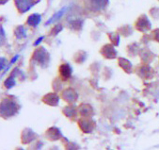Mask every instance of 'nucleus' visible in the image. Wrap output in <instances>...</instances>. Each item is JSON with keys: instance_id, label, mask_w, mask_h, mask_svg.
Returning a JSON list of instances; mask_svg holds the SVG:
<instances>
[{"instance_id": "obj_1", "label": "nucleus", "mask_w": 159, "mask_h": 150, "mask_svg": "<svg viewBox=\"0 0 159 150\" xmlns=\"http://www.w3.org/2000/svg\"><path fill=\"white\" fill-rule=\"evenodd\" d=\"M18 110V106L11 100H4L0 104V114L4 117L14 115Z\"/></svg>"}, {"instance_id": "obj_2", "label": "nucleus", "mask_w": 159, "mask_h": 150, "mask_svg": "<svg viewBox=\"0 0 159 150\" xmlns=\"http://www.w3.org/2000/svg\"><path fill=\"white\" fill-rule=\"evenodd\" d=\"M108 2L109 0H86L85 6L89 12H96L105 10L108 5Z\"/></svg>"}, {"instance_id": "obj_3", "label": "nucleus", "mask_w": 159, "mask_h": 150, "mask_svg": "<svg viewBox=\"0 0 159 150\" xmlns=\"http://www.w3.org/2000/svg\"><path fill=\"white\" fill-rule=\"evenodd\" d=\"M34 4V0H15V5L21 13H25L29 11Z\"/></svg>"}, {"instance_id": "obj_4", "label": "nucleus", "mask_w": 159, "mask_h": 150, "mask_svg": "<svg viewBox=\"0 0 159 150\" xmlns=\"http://www.w3.org/2000/svg\"><path fill=\"white\" fill-rule=\"evenodd\" d=\"M79 127L80 129L86 132V133H89L93 130V129L95 128V123L94 121L89 117H84L83 119H81L79 121Z\"/></svg>"}, {"instance_id": "obj_5", "label": "nucleus", "mask_w": 159, "mask_h": 150, "mask_svg": "<svg viewBox=\"0 0 159 150\" xmlns=\"http://www.w3.org/2000/svg\"><path fill=\"white\" fill-rule=\"evenodd\" d=\"M136 27L140 31H146L151 28V24L148 20V18L145 15H142L139 17V19L136 23Z\"/></svg>"}, {"instance_id": "obj_6", "label": "nucleus", "mask_w": 159, "mask_h": 150, "mask_svg": "<svg viewBox=\"0 0 159 150\" xmlns=\"http://www.w3.org/2000/svg\"><path fill=\"white\" fill-rule=\"evenodd\" d=\"M62 97L64 98L65 101L72 103V102H75L77 100L78 96H77V94H76V92L75 91V90H73V89H67L66 91L63 92Z\"/></svg>"}, {"instance_id": "obj_7", "label": "nucleus", "mask_w": 159, "mask_h": 150, "mask_svg": "<svg viewBox=\"0 0 159 150\" xmlns=\"http://www.w3.org/2000/svg\"><path fill=\"white\" fill-rule=\"evenodd\" d=\"M101 52L107 59H114L117 56V51L114 48V46L111 45H106L102 48V51Z\"/></svg>"}, {"instance_id": "obj_8", "label": "nucleus", "mask_w": 159, "mask_h": 150, "mask_svg": "<svg viewBox=\"0 0 159 150\" xmlns=\"http://www.w3.org/2000/svg\"><path fill=\"white\" fill-rule=\"evenodd\" d=\"M69 8H70V6H66V7H64V8H62L60 11H58L57 12H56L47 22H46V25H50V24H53V23H55L56 21H57V20H59L63 15H64L66 12H67V11L69 10Z\"/></svg>"}, {"instance_id": "obj_9", "label": "nucleus", "mask_w": 159, "mask_h": 150, "mask_svg": "<svg viewBox=\"0 0 159 150\" xmlns=\"http://www.w3.org/2000/svg\"><path fill=\"white\" fill-rule=\"evenodd\" d=\"M59 73L63 79H68L72 75V68L69 64H62L59 67Z\"/></svg>"}, {"instance_id": "obj_10", "label": "nucleus", "mask_w": 159, "mask_h": 150, "mask_svg": "<svg viewBox=\"0 0 159 150\" xmlns=\"http://www.w3.org/2000/svg\"><path fill=\"white\" fill-rule=\"evenodd\" d=\"M79 113L83 117H89V116H91L93 114V110H92V108L89 105L83 104L79 108Z\"/></svg>"}, {"instance_id": "obj_11", "label": "nucleus", "mask_w": 159, "mask_h": 150, "mask_svg": "<svg viewBox=\"0 0 159 150\" xmlns=\"http://www.w3.org/2000/svg\"><path fill=\"white\" fill-rule=\"evenodd\" d=\"M41 20H42V17L40 14H38V13L31 14L27 18V25L30 26H37L40 24Z\"/></svg>"}, {"instance_id": "obj_12", "label": "nucleus", "mask_w": 159, "mask_h": 150, "mask_svg": "<svg viewBox=\"0 0 159 150\" xmlns=\"http://www.w3.org/2000/svg\"><path fill=\"white\" fill-rule=\"evenodd\" d=\"M45 103H47L48 105H51V106H56L58 104V96L56 95V94H49L47 95L46 96H44V98L43 99Z\"/></svg>"}, {"instance_id": "obj_13", "label": "nucleus", "mask_w": 159, "mask_h": 150, "mask_svg": "<svg viewBox=\"0 0 159 150\" xmlns=\"http://www.w3.org/2000/svg\"><path fill=\"white\" fill-rule=\"evenodd\" d=\"M48 133L52 134V137L50 138V140H57L58 138H60V137H61V133H60V131H59L57 129H55V128L50 129L48 130Z\"/></svg>"}, {"instance_id": "obj_14", "label": "nucleus", "mask_w": 159, "mask_h": 150, "mask_svg": "<svg viewBox=\"0 0 159 150\" xmlns=\"http://www.w3.org/2000/svg\"><path fill=\"white\" fill-rule=\"evenodd\" d=\"M64 113H65V115H67L68 117H75V116L76 115V112H75V109L72 108V107H67V108H65Z\"/></svg>"}, {"instance_id": "obj_15", "label": "nucleus", "mask_w": 159, "mask_h": 150, "mask_svg": "<svg viewBox=\"0 0 159 150\" xmlns=\"http://www.w3.org/2000/svg\"><path fill=\"white\" fill-rule=\"evenodd\" d=\"M71 26L74 29H75V30H78V29H80L82 27V22H81V20H74V21H72Z\"/></svg>"}, {"instance_id": "obj_16", "label": "nucleus", "mask_w": 159, "mask_h": 150, "mask_svg": "<svg viewBox=\"0 0 159 150\" xmlns=\"http://www.w3.org/2000/svg\"><path fill=\"white\" fill-rule=\"evenodd\" d=\"M110 40H111V42L113 43L114 45H118L119 43H120V35L116 34V33H112L110 35Z\"/></svg>"}, {"instance_id": "obj_17", "label": "nucleus", "mask_w": 159, "mask_h": 150, "mask_svg": "<svg viewBox=\"0 0 159 150\" xmlns=\"http://www.w3.org/2000/svg\"><path fill=\"white\" fill-rule=\"evenodd\" d=\"M14 84H15V81H14V78L12 77H9L7 81L5 82V85L7 88H11L12 86H14Z\"/></svg>"}, {"instance_id": "obj_18", "label": "nucleus", "mask_w": 159, "mask_h": 150, "mask_svg": "<svg viewBox=\"0 0 159 150\" xmlns=\"http://www.w3.org/2000/svg\"><path fill=\"white\" fill-rule=\"evenodd\" d=\"M4 38H5V34H4V30L3 28L0 26V45H2V43L4 42Z\"/></svg>"}, {"instance_id": "obj_19", "label": "nucleus", "mask_w": 159, "mask_h": 150, "mask_svg": "<svg viewBox=\"0 0 159 150\" xmlns=\"http://www.w3.org/2000/svg\"><path fill=\"white\" fill-rule=\"evenodd\" d=\"M6 63H7V61L5 59H3V58H0V70H2L4 67H5V65H6Z\"/></svg>"}, {"instance_id": "obj_20", "label": "nucleus", "mask_w": 159, "mask_h": 150, "mask_svg": "<svg viewBox=\"0 0 159 150\" xmlns=\"http://www.w3.org/2000/svg\"><path fill=\"white\" fill-rule=\"evenodd\" d=\"M43 37H41V38H39V39L37 40V42H35V44H34V45H39V44H40L42 41H43Z\"/></svg>"}, {"instance_id": "obj_21", "label": "nucleus", "mask_w": 159, "mask_h": 150, "mask_svg": "<svg viewBox=\"0 0 159 150\" xmlns=\"http://www.w3.org/2000/svg\"><path fill=\"white\" fill-rule=\"evenodd\" d=\"M7 1H8V0H0V4H4Z\"/></svg>"}, {"instance_id": "obj_22", "label": "nucleus", "mask_w": 159, "mask_h": 150, "mask_svg": "<svg viewBox=\"0 0 159 150\" xmlns=\"http://www.w3.org/2000/svg\"><path fill=\"white\" fill-rule=\"evenodd\" d=\"M17 150H23V149H17Z\"/></svg>"}]
</instances>
